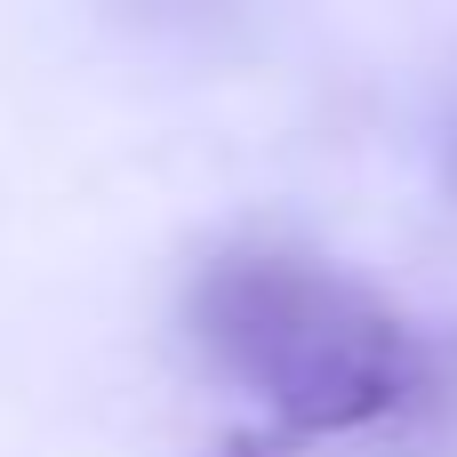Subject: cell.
<instances>
[{
    "label": "cell",
    "instance_id": "6da1fadb",
    "mask_svg": "<svg viewBox=\"0 0 457 457\" xmlns=\"http://www.w3.org/2000/svg\"><path fill=\"white\" fill-rule=\"evenodd\" d=\"M193 345L265 402L281 450L361 442L434 402L442 353L353 273L297 249H225L185 289Z\"/></svg>",
    "mask_w": 457,
    "mask_h": 457
},
{
    "label": "cell",
    "instance_id": "7a4b0ae2",
    "mask_svg": "<svg viewBox=\"0 0 457 457\" xmlns=\"http://www.w3.org/2000/svg\"><path fill=\"white\" fill-rule=\"evenodd\" d=\"M450 193H457V137H450Z\"/></svg>",
    "mask_w": 457,
    "mask_h": 457
}]
</instances>
